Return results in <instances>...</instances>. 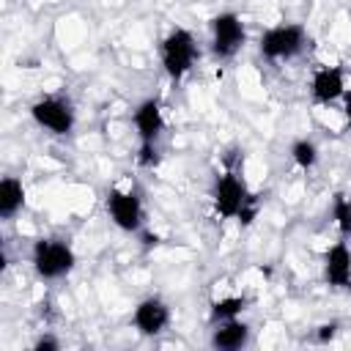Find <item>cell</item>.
Masks as SVG:
<instances>
[{"mask_svg": "<svg viewBox=\"0 0 351 351\" xmlns=\"http://www.w3.org/2000/svg\"><path fill=\"white\" fill-rule=\"evenodd\" d=\"M132 123H134V132H137V140H140V151H137V162L143 167H154L159 162V151H156V140L165 129V112H162V104L159 99H143L134 112H132Z\"/></svg>", "mask_w": 351, "mask_h": 351, "instance_id": "1", "label": "cell"}, {"mask_svg": "<svg viewBox=\"0 0 351 351\" xmlns=\"http://www.w3.org/2000/svg\"><path fill=\"white\" fill-rule=\"evenodd\" d=\"M159 60H162V69L170 80L186 77L197 60V41H195L192 30L173 27L159 44Z\"/></svg>", "mask_w": 351, "mask_h": 351, "instance_id": "2", "label": "cell"}, {"mask_svg": "<svg viewBox=\"0 0 351 351\" xmlns=\"http://www.w3.org/2000/svg\"><path fill=\"white\" fill-rule=\"evenodd\" d=\"M30 263L41 280H60L74 269L77 255L63 239H38L30 250Z\"/></svg>", "mask_w": 351, "mask_h": 351, "instance_id": "3", "label": "cell"}, {"mask_svg": "<svg viewBox=\"0 0 351 351\" xmlns=\"http://www.w3.org/2000/svg\"><path fill=\"white\" fill-rule=\"evenodd\" d=\"M307 44V30L299 22H282L261 33L258 49L266 60H291Z\"/></svg>", "mask_w": 351, "mask_h": 351, "instance_id": "4", "label": "cell"}, {"mask_svg": "<svg viewBox=\"0 0 351 351\" xmlns=\"http://www.w3.org/2000/svg\"><path fill=\"white\" fill-rule=\"evenodd\" d=\"M30 118L47 129L49 134L55 137H66L74 132V123H77V112H74V104L63 96H41L30 104Z\"/></svg>", "mask_w": 351, "mask_h": 351, "instance_id": "5", "label": "cell"}, {"mask_svg": "<svg viewBox=\"0 0 351 351\" xmlns=\"http://www.w3.org/2000/svg\"><path fill=\"white\" fill-rule=\"evenodd\" d=\"M211 203H214L217 217H222V219H239L244 214V208L252 206V197H250L247 184H244V178L239 173H222L214 181Z\"/></svg>", "mask_w": 351, "mask_h": 351, "instance_id": "6", "label": "cell"}, {"mask_svg": "<svg viewBox=\"0 0 351 351\" xmlns=\"http://www.w3.org/2000/svg\"><path fill=\"white\" fill-rule=\"evenodd\" d=\"M244 22L236 11H219L211 16V52L217 58H233L244 47Z\"/></svg>", "mask_w": 351, "mask_h": 351, "instance_id": "7", "label": "cell"}, {"mask_svg": "<svg viewBox=\"0 0 351 351\" xmlns=\"http://www.w3.org/2000/svg\"><path fill=\"white\" fill-rule=\"evenodd\" d=\"M107 214L112 225L123 233H137L143 228V200L132 189L112 186L107 192Z\"/></svg>", "mask_w": 351, "mask_h": 351, "instance_id": "8", "label": "cell"}, {"mask_svg": "<svg viewBox=\"0 0 351 351\" xmlns=\"http://www.w3.org/2000/svg\"><path fill=\"white\" fill-rule=\"evenodd\" d=\"M132 324L143 337H156L167 329L170 324V307L165 299L159 296H145L137 302L134 313H132Z\"/></svg>", "mask_w": 351, "mask_h": 351, "instance_id": "9", "label": "cell"}, {"mask_svg": "<svg viewBox=\"0 0 351 351\" xmlns=\"http://www.w3.org/2000/svg\"><path fill=\"white\" fill-rule=\"evenodd\" d=\"M346 71L340 66H321L310 77V96L318 104H332L346 96Z\"/></svg>", "mask_w": 351, "mask_h": 351, "instance_id": "10", "label": "cell"}, {"mask_svg": "<svg viewBox=\"0 0 351 351\" xmlns=\"http://www.w3.org/2000/svg\"><path fill=\"white\" fill-rule=\"evenodd\" d=\"M324 280L332 288H348V282H351V250L346 241H335L324 252Z\"/></svg>", "mask_w": 351, "mask_h": 351, "instance_id": "11", "label": "cell"}, {"mask_svg": "<svg viewBox=\"0 0 351 351\" xmlns=\"http://www.w3.org/2000/svg\"><path fill=\"white\" fill-rule=\"evenodd\" d=\"M247 340H250V324H244L241 318L217 321L211 329V337H208V343L219 351H236V348L247 346Z\"/></svg>", "mask_w": 351, "mask_h": 351, "instance_id": "12", "label": "cell"}, {"mask_svg": "<svg viewBox=\"0 0 351 351\" xmlns=\"http://www.w3.org/2000/svg\"><path fill=\"white\" fill-rule=\"evenodd\" d=\"M25 200H27L25 184L16 176H5L0 181V217L3 219H14L25 208Z\"/></svg>", "mask_w": 351, "mask_h": 351, "instance_id": "13", "label": "cell"}, {"mask_svg": "<svg viewBox=\"0 0 351 351\" xmlns=\"http://www.w3.org/2000/svg\"><path fill=\"white\" fill-rule=\"evenodd\" d=\"M318 145L313 143V140H307V137H299V140H293L291 143V159H293V165L296 167H302V170H313L315 165H318Z\"/></svg>", "mask_w": 351, "mask_h": 351, "instance_id": "14", "label": "cell"}, {"mask_svg": "<svg viewBox=\"0 0 351 351\" xmlns=\"http://www.w3.org/2000/svg\"><path fill=\"white\" fill-rule=\"evenodd\" d=\"M244 307H247V299L244 296H222V299H214L211 302L208 315L217 324V321H225V318H239L244 313Z\"/></svg>", "mask_w": 351, "mask_h": 351, "instance_id": "15", "label": "cell"}, {"mask_svg": "<svg viewBox=\"0 0 351 351\" xmlns=\"http://www.w3.org/2000/svg\"><path fill=\"white\" fill-rule=\"evenodd\" d=\"M332 219H335L340 236H351V200L343 192H337L332 197Z\"/></svg>", "mask_w": 351, "mask_h": 351, "instance_id": "16", "label": "cell"}, {"mask_svg": "<svg viewBox=\"0 0 351 351\" xmlns=\"http://www.w3.org/2000/svg\"><path fill=\"white\" fill-rule=\"evenodd\" d=\"M60 348V340L52 337V335H41L36 343H33V351H58Z\"/></svg>", "mask_w": 351, "mask_h": 351, "instance_id": "17", "label": "cell"}, {"mask_svg": "<svg viewBox=\"0 0 351 351\" xmlns=\"http://www.w3.org/2000/svg\"><path fill=\"white\" fill-rule=\"evenodd\" d=\"M337 321H329V324H321L318 326V332H315V337H318V343H329L335 335H337Z\"/></svg>", "mask_w": 351, "mask_h": 351, "instance_id": "18", "label": "cell"}, {"mask_svg": "<svg viewBox=\"0 0 351 351\" xmlns=\"http://www.w3.org/2000/svg\"><path fill=\"white\" fill-rule=\"evenodd\" d=\"M343 118H346V123L351 129V90H346V96H343Z\"/></svg>", "mask_w": 351, "mask_h": 351, "instance_id": "19", "label": "cell"}, {"mask_svg": "<svg viewBox=\"0 0 351 351\" xmlns=\"http://www.w3.org/2000/svg\"><path fill=\"white\" fill-rule=\"evenodd\" d=\"M348 291H351V282H348Z\"/></svg>", "mask_w": 351, "mask_h": 351, "instance_id": "20", "label": "cell"}]
</instances>
